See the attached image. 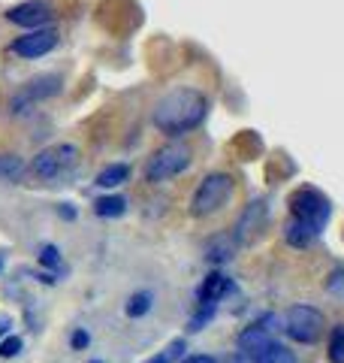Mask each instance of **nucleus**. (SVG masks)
Returning <instances> with one entry per match:
<instances>
[{
  "mask_svg": "<svg viewBox=\"0 0 344 363\" xmlns=\"http://www.w3.org/2000/svg\"><path fill=\"white\" fill-rule=\"evenodd\" d=\"M290 209H293V218L308 224L314 233L323 230L326 221H329V212H332L329 200L314 188H299L296 191L293 200H290Z\"/></svg>",
  "mask_w": 344,
  "mask_h": 363,
  "instance_id": "obj_5",
  "label": "nucleus"
},
{
  "mask_svg": "<svg viewBox=\"0 0 344 363\" xmlns=\"http://www.w3.org/2000/svg\"><path fill=\"white\" fill-rule=\"evenodd\" d=\"M73 345H76V348L88 345V333H76V336H73Z\"/></svg>",
  "mask_w": 344,
  "mask_h": 363,
  "instance_id": "obj_27",
  "label": "nucleus"
},
{
  "mask_svg": "<svg viewBox=\"0 0 344 363\" xmlns=\"http://www.w3.org/2000/svg\"><path fill=\"white\" fill-rule=\"evenodd\" d=\"M254 363H299V357L293 354L287 345H281V342H272L263 354L254 360Z\"/></svg>",
  "mask_w": 344,
  "mask_h": 363,
  "instance_id": "obj_15",
  "label": "nucleus"
},
{
  "mask_svg": "<svg viewBox=\"0 0 344 363\" xmlns=\"http://www.w3.org/2000/svg\"><path fill=\"white\" fill-rule=\"evenodd\" d=\"M190 145L185 143H169L164 149H157L151 157H148L145 164V179L151 182V185H160V182H169L181 176L185 169L190 167Z\"/></svg>",
  "mask_w": 344,
  "mask_h": 363,
  "instance_id": "obj_3",
  "label": "nucleus"
},
{
  "mask_svg": "<svg viewBox=\"0 0 344 363\" xmlns=\"http://www.w3.org/2000/svg\"><path fill=\"white\" fill-rule=\"evenodd\" d=\"M79 161V149L76 145H52V149H42L37 157H33L30 169L40 179H57L67 169H73Z\"/></svg>",
  "mask_w": 344,
  "mask_h": 363,
  "instance_id": "obj_6",
  "label": "nucleus"
},
{
  "mask_svg": "<svg viewBox=\"0 0 344 363\" xmlns=\"http://www.w3.org/2000/svg\"><path fill=\"white\" fill-rule=\"evenodd\" d=\"M209 116V97L197 88H176L164 94L154 104L151 112V121L160 133H169V136H181V133H190L197 130L200 124Z\"/></svg>",
  "mask_w": 344,
  "mask_h": 363,
  "instance_id": "obj_1",
  "label": "nucleus"
},
{
  "mask_svg": "<svg viewBox=\"0 0 344 363\" xmlns=\"http://www.w3.org/2000/svg\"><path fill=\"white\" fill-rule=\"evenodd\" d=\"M329 363H344V324L329 336Z\"/></svg>",
  "mask_w": 344,
  "mask_h": 363,
  "instance_id": "obj_18",
  "label": "nucleus"
},
{
  "mask_svg": "<svg viewBox=\"0 0 344 363\" xmlns=\"http://www.w3.org/2000/svg\"><path fill=\"white\" fill-rule=\"evenodd\" d=\"M326 288H329V291H336V294H344V267L336 269V272H332V276L326 279Z\"/></svg>",
  "mask_w": 344,
  "mask_h": 363,
  "instance_id": "obj_23",
  "label": "nucleus"
},
{
  "mask_svg": "<svg viewBox=\"0 0 344 363\" xmlns=\"http://www.w3.org/2000/svg\"><path fill=\"white\" fill-rule=\"evenodd\" d=\"M181 351H185V339H176V342H169L164 351H160V354H154V357H148L145 363H172L176 360Z\"/></svg>",
  "mask_w": 344,
  "mask_h": 363,
  "instance_id": "obj_20",
  "label": "nucleus"
},
{
  "mask_svg": "<svg viewBox=\"0 0 344 363\" xmlns=\"http://www.w3.org/2000/svg\"><path fill=\"white\" fill-rule=\"evenodd\" d=\"M233 252H236V236L217 233L209 240V245H205V260H209V264H227V260H233Z\"/></svg>",
  "mask_w": 344,
  "mask_h": 363,
  "instance_id": "obj_12",
  "label": "nucleus"
},
{
  "mask_svg": "<svg viewBox=\"0 0 344 363\" xmlns=\"http://www.w3.org/2000/svg\"><path fill=\"white\" fill-rule=\"evenodd\" d=\"M127 176H130L127 164H112V167H106V169H103V173L97 176V185H100V188H118L121 182H127Z\"/></svg>",
  "mask_w": 344,
  "mask_h": 363,
  "instance_id": "obj_17",
  "label": "nucleus"
},
{
  "mask_svg": "<svg viewBox=\"0 0 344 363\" xmlns=\"http://www.w3.org/2000/svg\"><path fill=\"white\" fill-rule=\"evenodd\" d=\"M284 236H287V242H290L293 248H308L314 242V230L308 224H302V221H296V218H290V224H287V230H284Z\"/></svg>",
  "mask_w": 344,
  "mask_h": 363,
  "instance_id": "obj_14",
  "label": "nucleus"
},
{
  "mask_svg": "<svg viewBox=\"0 0 344 363\" xmlns=\"http://www.w3.org/2000/svg\"><path fill=\"white\" fill-rule=\"evenodd\" d=\"M124 209H127V200L124 197H100L94 203V212L100 215V218H118V215H124Z\"/></svg>",
  "mask_w": 344,
  "mask_h": 363,
  "instance_id": "obj_16",
  "label": "nucleus"
},
{
  "mask_svg": "<svg viewBox=\"0 0 344 363\" xmlns=\"http://www.w3.org/2000/svg\"><path fill=\"white\" fill-rule=\"evenodd\" d=\"M233 176H227V173H209L205 176L197 191H193V197H190V212L197 215V218H205V215H212L217 209H224L229 197H233Z\"/></svg>",
  "mask_w": 344,
  "mask_h": 363,
  "instance_id": "obj_2",
  "label": "nucleus"
},
{
  "mask_svg": "<svg viewBox=\"0 0 344 363\" xmlns=\"http://www.w3.org/2000/svg\"><path fill=\"white\" fill-rule=\"evenodd\" d=\"M229 288H233V281H229L227 276H221V272H214V276H209V279L202 281V288H200V303H217Z\"/></svg>",
  "mask_w": 344,
  "mask_h": 363,
  "instance_id": "obj_13",
  "label": "nucleus"
},
{
  "mask_svg": "<svg viewBox=\"0 0 344 363\" xmlns=\"http://www.w3.org/2000/svg\"><path fill=\"white\" fill-rule=\"evenodd\" d=\"M21 169H25L21 157H16V155H0V176H4V179L21 176Z\"/></svg>",
  "mask_w": 344,
  "mask_h": 363,
  "instance_id": "obj_19",
  "label": "nucleus"
},
{
  "mask_svg": "<svg viewBox=\"0 0 344 363\" xmlns=\"http://www.w3.org/2000/svg\"><path fill=\"white\" fill-rule=\"evenodd\" d=\"M61 91V76H42V79H33V82L25 85L18 97H13V109L25 106V104H33V100H42V97H52Z\"/></svg>",
  "mask_w": 344,
  "mask_h": 363,
  "instance_id": "obj_10",
  "label": "nucleus"
},
{
  "mask_svg": "<svg viewBox=\"0 0 344 363\" xmlns=\"http://www.w3.org/2000/svg\"><path fill=\"white\" fill-rule=\"evenodd\" d=\"M6 18L18 28L37 30V28H49V21L55 18V9H52L49 0H28V4H18V6L9 9Z\"/></svg>",
  "mask_w": 344,
  "mask_h": 363,
  "instance_id": "obj_8",
  "label": "nucleus"
},
{
  "mask_svg": "<svg viewBox=\"0 0 344 363\" xmlns=\"http://www.w3.org/2000/svg\"><path fill=\"white\" fill-rule=\"evenodd\" d=\"M214 363H251L242 351H229V354H224V357H214Z\"/></svg>",
  "mask_w": 344,
  "mask_h": 363,
  "instance_id": "obj_24",
  "label": "nucleus"
},
{
  "mask_svg": "<svg viewBox=\"0 0 344 363\" xmlns=\"http://www.w3.org/2000/svg\"><path fill=\"white\" fill-rule=\"evenodd\" d=\"M284 330L293 342H302V345H314L320 336L326 333V318L314 306H290V312L284 318Z\"/></svg>",
  "mask_w": 344,
  "mask_h": 363,
  "instance_id": "obj_4",
  "label": "nucleus"
},
{
  "mask_svg": "<svg viewBox=\"0 0 344 363\" xmlns=\"http://www.w3.org/2000/svg\"><path fill=\"white\" fill-rule=\"evenodd\" d=\"M181 363H214V357H209V354H190V357H185Z\"/></svg>",
  "mask_w": 344,
  "mask_h": 363,
  "instance_id": "obj_26",
  "label": "nucleus"
},
{
  "mask_svg": "<svg viewBox=\"0 0 344 363\" xmlns=\"http://www.w3.org/2000/svg\"><path fill=\"white\" fill-rule=\"evenodd\" d=\"M55 45H57V30L49 25V28H37V30L25 33V37H18L13 45H9V52L18 55V58H42V55H49Z\"/></svg>",
  "mask_w": 344,
  "mask_h": 363,
  "instance_id": "obj_7",
  "label": "nucleus"
},
{
  "mask_svg": "<svg viewBox=\"0 0 344 363\" xmlns=\"http://www.w3.org/2000/svg\"><path fill=\"white\" fill-rule=\"evenodd\" d=\"M148 306H151V294H136V297H130L127 315H130V318H139V315L148 312Z\"/></svg>",
  "mask_w": 344,
  "mask_h": 363,
  "instance_id": "obj_21",
  "label": "nucleus"
},
{
  "mask_svg": "<svg viewBox=\"0 0 344 363\" xmlns=\"http://www.w3.org/2000/svg\"><path fill=\"white\" fill-rule=\"evenodd\" d=\"M272 342L275 339L269 333V327H263V324H251V327H245V330L239 333V351H242L251 363H254Z\"/></svg>",
  "mask_w": 344,
  "mask_h": 363,
  "instance_id": "obj_9",
  "label": "nucleus"
},
{
  "mask_svg": "<svg viewBox=\"0 0 344 363\" xmlns=\"http://www.w3.org/2000/svg\"><path fill=\"white\" fill-rule=\"evenodd\" d=\"M40 260H42V264H49V267H55V264H57V252H55L52 245H45L42 255H40Z\"/></svg>",
  "mask_w": 344,
  "mask_h": 363,
  "instance_id": "obj_25",
  "label": "nucleus"
},
{
  "mask_svg": "<svg viewBox=\"0 0 344 363\" xmlns=\"http://www.w3.org/2000/svg\"><path fill=\"white\" fill-rule=\"evenodd\" d=\"M21 348V339L18 336H9L6 342H0V357H16Z\"/></svg>",
  "mask_w": 344,
  "mask_h": 363,
  "instance_id": "obj_22",
  "label": "nucleus"
},
{
  "mask_svg": "<svg viewBox=\"0 0 344 363\" xmlns=\"http://www.w3.org/2000/svg\"><path fill=\"white\" fill-rule=\"evenodd\" d=\"M263 221H266V203L263 200H254L251 206L245 209V215H242V221H239V227H236V236L239 240H251L260 227H263Z\"/></svg>",
  "mask_w": 344,
  "mask_h": 363,
  "instance_id": "obj_11",
  "label": "nucleus"
}]
</instances>
